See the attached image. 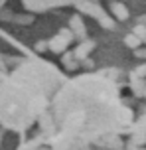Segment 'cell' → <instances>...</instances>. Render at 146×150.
I'll use <instances>...</instances> for the list:
<instances>
[{"mask_svg": "<svg viewBox=\"0 0 146 150\" xmlns=\"http://www.w3.org/2000/svg\"><path fill=\"white\" fill-rule=\"evenodd\" d=\"M128 122V107L115 81L103 73L67 79L39 120L54 150H85Z\"/></svg>", "mask_w": 146, "mask_h": 150, "instance_id": "cell-1", "label": "cell"}, {"mask_svg": "<svg viewBox=\"0 0 146 150\" xmlns=\"http://www.w3.org/2000/svg\"><path fill=\"white\" fill-rule=\"evenodd\" d=\"M67 81L59 69L42 59H28L0 83V125L24 132L39 122L57 91Z\"/></svg>", "mask_w": 146, "mask_h": 150, "instance_id": "cell-2", "label": "cell"}, {"mask_svg": "<svg viewBox=\"0 0 146 150\" xmlns=\"http://www.w3.org/2000/svg\"><path fill=\"white\" fill-rule=\"evenodd\" d=\"M89 0H22V4L32 12H47V10H57V8H69L79 6Z\"/></svg>", "mask_w": 146, "mask_h": 150, "instance_id": "cell-3", "label": "cell"}]
</instances>
